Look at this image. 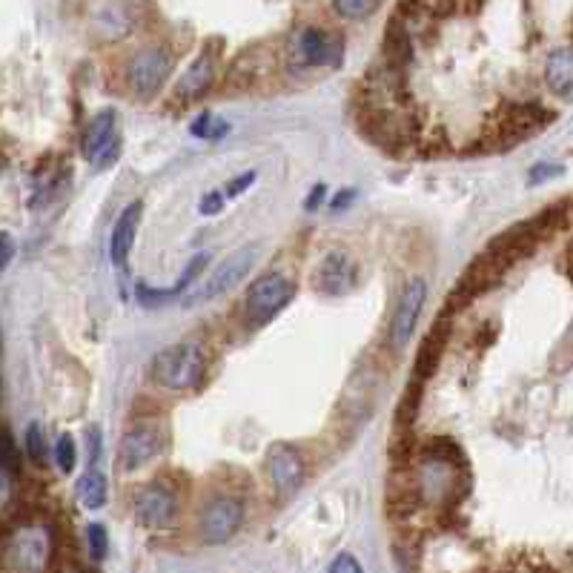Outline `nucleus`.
<instances>
[{"label": "nucleus", "instance_id": "1", "mask_svg": "<svg viewBox=\"0 0 573 573\" xmlns=\"http://www.w3.org/2000/svg\"><path fill=\"white\" fill-rule=\"evenodd\" d=\"M344 61L341 37L324 26H296L284 44V64L298 78H313V75L333 72Z\"/></svg>", "mask_w": 573, "mask_h": 573}, {"label": "nucleus", "instance_id": "2", "mask_svg": "<svg viewBox=\"0 0 573 573\" xmlns=\"http://www.w3.org/2000/svg\"><path fill=\"white\" fill-rule=\"evenodd\" d=\"M209 353L201 341H184L172 344V347L161 350L152 358V381L169 393H186L201 387L204 373H206Z\"/></svg>", "mask_w": 573, "mask_h": 573}, {"label": "nucleus", "instance_id": "3", "mask_svg": "<svg viewBox=\"0 0 573 573\" xmlns=\"http://www.w3.org/2000/svg\"><path fill=\"white\" fill-rule=\"evenodd\" d=\"M55 539L46 522H17L6 528L4 565L9 573H46Z\"/></svg>", "mask_w": 573, "mask_h": 573}, {"label": "nucleus", "instance_id": "4", "mask_svg": "<svg viewBox=\"0 0 573 573\" xmlns=\"http://www.w3.org/2000/svg\"><path fill=\"white\" fill-rule=\"evenodd\" d=\"M172 75V55L166 46H144L124 64V86L132 98L152 101Z\"/></svg>", "mask_w": 573, "mask_h": 573}, {"label": "nucleus", "instance_id": "5", "mask_svg": "<svg viewBox=\"0 0 573 573\" xmlns=\"http://www.w3.org/2000/svg\"><path fill=\"white\" fill-rule=\"evenodd\" d=\"M296 296V284L284 273H264L258 276L244 296V318L250 327L270 324Z\"/></svg>", "mask_w": 573, "mask_h": 573}, {"label": "nucleus", "instance_id": "6", "mask_svg": "<svg viewBox=\"0 0 573 573\" xmlns=\"http://www.w3.org/2000/svg\"><path fill=\"white\" fill-rule=\"evenodd\" d=\"M244 502L233 493H216L204 502L196 519V530L204 545H224L244 525Z\"/></svg>", "mask_w": 573, "mask_h": 573}, {"label": "nucleus", "instance_id": "7", "mask_svg": "<svg viewBox=\"0 0 573 573\" xmlns=\"http://www.w3.org/2000/svg\"><path fill=\"white\" fill-rule=\"evenodd\" d=\"M553 121V112L537 104H505L499 112H493L488 138H496V146H513L522 138H530V132L542 129ZM493 146V149H496Z\"/></svg>", "mask_w": 573, "mask_h": 573}, {"label": "nucleus", "instance_id": "8", "mask_svg": "<svg viewBox=\"0 0 573 573\" xmlns=\"http://www.w3.org/2000/svg\"><path fill=\"white\" fill-rule=\"evenodd\" d=\"M164 450V430L158 422H136L129 425L118 445V467L124 473H136L156 462V456Z\"/></svg>", "mask_w": 573, "mask_h": 573}, {"label": "nucleus", "instance_id": "9", "mask_svg": "<svg viewBox=\"0 0 573 573\" xmlns=\"http://www.w3.org/2000/svg\"><path fill=\"white\" fill-rule=\"evenodd\" d=\"M307 467H304V456L286 442H276L266 447L264 456V479L278 496H293L301 485Z\"/></svg>", "mask_w": 573, "mask_h": 573}, {"label": "nucleus", "instance_id": "10", "mask_svg": "<svg viewBox=\"0 0 573 573\" xmlns=\"http://www.w3.org/2000/svg\"><path fill=\"white\" fill-rule=\"evenodd\" d=\"M425 301H427V281L413 276L405 284V290H401L398 304L393 310V318H390V347L396 353H401L410 344L413 330L418 324V316H422V310H425Z\"/></svg>", "mask_w": 573, "mask_h": 573}, {"label": "nucleus", "instance_id": "11", "mask_svg": "<svg viewBox=\"0 0 573 573\" xmlns=\"http://www.w3.org/2000/svg\"><path fill=\"white\" fill-rule=\"evenodd\" d=\"M258 261V246L246 244L241 250H236L233 256H226L213 273H209L206 284L198 290V301H216L226 293H233L236 286L250 276V270Z\"/></svg>", "mask_w": 573, "mask_h": 573}, {"label": "nucleus", "instance_id": "12", "mask_svg": "<svg viewBox=\"0 0 573 573\" xmlns=\"http://www.w3.org/2000/svg\"><path fill=\"white\" fill-rule=\"evenodd\" d=\"M132 513L144 528H166L178 516V493L164 482H149L132 499Z\"/></svg>", "mask_w": 573, "mask_h": 573}, {"label": "nucleus", "instance_id": "13", "mask_svg": "<svg viewBox=\"0 0 573 573\" xmlns=\"http://www.w3.org/2000/svg\"><path fill=\"white\" fill-rule=\"evenodd\" d=\"M118 118H115L112 109H101L95 118L86 124L84 138H81V152L84 158L98 164V166H109L118 158Z\"/></svg>", "mask_w": 573, "mask_h": 573}, {"label": "nucleus", "instance_id": "14", "mask_svg": "<svg viewBox=\"0 0 573 573\" xmlns=\"http://www.w3.org/2000/svg\"><path fill=\"white\" fill-rule=\"evenodd\" d=\"M216 78H218V57L213 52H201L196 61L184 69L172 95H176V101H181V104H196L198 98H204V95L213 89Z\"/></svg>", "mask_w": 573, "mask_h": 573}, {"label": "nucleus", "instance_id": "15", "mask_svg": "<svg viewBox=\"0 0 573 573\" xmlns=\"http://www.w3.org/2000/svg\"><path fill=\"white\" fill-rule=\"evenodd\" d=\"M453 310H442L438 318L433 321V327L427 330L422 347L416 353V381H425L427 376L436 373L438 361H442L445 350H447V341H450V330H453Z\"/></svg>", "mask_w": 573, "mask_h": 573}, {"label": "nucleus", "instance_id": "16", "mask_svg": "<svg viewBox=\"0 0 573 573\" xmlns=\"http://www.w3.org/2000/svg\"><path fill=\"white\" fill-rule=\"evenodd\" d=\"M141 216H144V204L132 201V204L124 206V213L118 216V221H115L112 236H109V258H112L115 266H126L132 246H136Z\"/></svg>", "mask_w": 573, "mask_h": 573}, {"label": "nucleus", "instance_id": "17", "mask_svg": "<svg viewBox=\"0 0 573 573\" xmlns=\"http://www.w3.org/2000/svg\"><path fill=\"white\" fill-rule=\"evenodd\" d=\"M356 284V266L344 253H333L321 261L316 273V286L327 296H341Z\"/></svg>", "mask_w": 573, "mask_h": 573}, {"label": "nucleus", "instance_id": "18", "mask_svg": "<svg viewBox=\"0 0 573 573\" xmlns=\"http://www.w3.org/2000/svg\"><path fill=\"white\" fill-rule=\"evenodd\" d=\"M206 264H209V253H198L193 261L186 264V270H184V278L178 284H172L169 290H149L146 284H138V298L144 304H164V301H172L176 296L186 293L189 290V284H193L204 270H206Z\"/></svg>", "mask_w": 573, "mask_h": 573}, {"label": "nucleus", "instance_id": "19", "mask_svg": "<svg viewBox=\"0 0 573 573\" xmlns=\"http://www.w3.org/2000/svg\"><path fill=\"white\" fill-rule=\"evenodd\" d=\"M545 81H548L550 92H557V95L573 92V46H559L548 55Z\"/></svg>", "mask_w": 573, "mask_h": 573}, {"label": "nucleus", "instance_id": "20", "mask_svg": "<svg viewBox=\"0 0 573 573\" xmlns=\"http://www.w3.org/2000/svg\"><path fill=\"white\" fill-rule=\"evenodd\" d=\"M385 55L387 64L396 69H405L407 61L413 57V46H410V29L401 17H393L387 32H385Z\"/></svg>", "mask_w": 573, "mask_h": 573}, {"label": "nucleus", "instance_id": "21", "mask_svg": "<svg viewBox=\"0 0 573 573\" xmlns=\"http://www.w3.org/2000/svg\"><path fill=\"white\" fill-rule=\"evenodd\" d=\"M106 496H109L106 476L98 467H89L84 473V479L78 482V499H81V505L89 508V510H98V508L106 505Z\"/></svg>", "mask_w": 573, "mask_h": 573}, {"label": "nucleus", "instance_id": "22", "mask_svg": "<svg viewBox=\"0 0 573 573\" xmlns=\"http://www.w3.org/2000/svg\"><path fill=\"white\" fill-rule=\"evenodd\" d=\"M0 467H4V496H9V485L15 479H21V450L15 447L9 427H4V456H0Z\"/></svg>", "mask_w": 573, "mask_h": 573}, {"label": "nucleus", "instance_id": "23", "mask_svg": "<svg viewBox=\"0 0 573 573\" xmlns=\"http://www.w3.org/2000/svg\"><path fill=\"white\" fill-rule=\"evenodd\" d=\"M418 401H422V381H413L398 401V413H396V425L398 427H410L413 418L418 413Z\"/></svg>", "mask_w": 573, "mask_h": 573}, {"label": "nucleus", "instance_id": "24", "mask_svg": "<svg viewBox=\"0 0 573 573\" xmlns=\"http://www.w3.org/2000/svg\"><path fill=\"white\" fill-rule=\"evenodd\" d=\"M333 12L338 17H347V21H365V17L376 15L378 12V4H373V0H338V4H333Z\"/></svg>", "mask_w": 573, "mask_h": 573}, {"label": "nucleus", "instance_id": "25", "mask_svg": "<svg viewBox=\"0 0 573 573\" xmlns=\"http://www.w3.org/2000/svg\"><path fill=\"white\" fill-rule=\"evenodd\" d=\"M55 462H57V470L61 473L75 470V462H78V447H75V438L69 433H64L55 442Z\"/></svg>", "mask_w": 573, "mask_h": 573}, {"label": "nucleus", "instance_id": "26", "mask_svg": "<svg viewBox=\"0 0 573 573\" xmlns=\"http://www.w3.org/2000/svg\"><path fill=\"white\" fill-rule=\"evenodd\" d=\"M26 453H29V458L32 462L41 467L44 462H46V433H44V427L37 425V422H32L29 427H26Z\"/></svg>", "mask_w": 573, "mask_h": 573}, {"label": "nucleus", "instance_id": "27", "mask_svg": "<svg viewBox=\"0 0 573 573\" xmlns=\"http://www.w3.org/2000/svg\"><path fill=\"white\" fill-rule=\"evenodd\" d=\"M86 545L95 562H104L106 559V550H109V537H106V528L101 522H92L86 528Z\"/></svg>", "mask_w": 573, "mask_h": 573}, {"label": "nucleus", "instance_id": "28", "mask_svg": "<svg viewBox=\"0 0 573 573\" xmlns=\"http://www.w3.org/2000/svg\"><path fill=\"white\" fill-rule=\"evenodd\" d=\"M189 129H193V136H196V138H213V141H216V138H221L224 132L229 129V124H226V121H216L213 115L204 112V115H198L196 124L189 126Z\"/></svg>", "mask_w": 573, "mask_h": 573}, {"label": "nucleus", "instance_id": "29", "mask_svg": "<svg viewBox=\"0 0 573 573\" xmlns=\"http://www.w3.org/2000/svg\"><path fill=\"white\" fill-rule=\"evenodd\" d=\"M327 573H365V568L358 565V559L353 553H338V557L330 562Z\"/></svg>", "mask_w": 573, "mask_h": 573}, {"label": "nucleus", "instance_id": "30", "mask_svg": "<svg viewBox=\"0 0 573 573\" xmlns=\"http://www.w3.org/2000/svg\"><path fill=\"white\" fill-rule=\"evenodd\" d=\"M565 172V166L562 164H537L530 169V181L533 184H542V181H548V178H559Z\"/></svg>", "mask_w": 573, "mask_h": 573}, {"label": "nucleus", "instance_id": "31", "mask_svg": "<svg viewBox=\"0 0 573 573\" xmlns=\"http://www.w3.org/2000/svg\"><path fill=\"white\" fill-rule=\"evenodd\" d=\"M224 201H226V196L224 193H209V196H204L201 198V216H216V213H221L224 209Z\"/></svg>", "mask_w": 573, "mask_h": 573}, {"label": "nucleus", "instance_id": "32", "mask_svg": "<svg viewBox=\"0 0 573 573\" xmlns=\"http://www.w3.org/2000/svg\"><path fill=\"white\" fill-rule=\"evenodd\" d=\"M253 181H256V172H244V176H238L233 184H226V189H224V196L226 198H236V196H241L246 186H253Z\"/></svg>", "mask_w": 573, "mask_h": 573}, {"label": "nucleus", "instance_id": "33", "mask_svg": "<svg viewBox=\"0 0 573 573\" xmlns=\"http://www.w3.org/2000/svg\"><path fill=\"white\" fill-rule=\"evenodd\" d=\"M12 256H15V241L4 229V233H0V264H4V270L12 264Z\"/></svg>", "mask_w": 573, "mask_h": 573}, {"label": "nucleus", "instance_id": "34", "mask_svg": "<svg viewBox=\"0 0 573 573\" xmlns=\"http://www.w3.org/2000/svg\"><path fill=\"white\" fill-rule=\"evenodd\" d=\"M324 196H327V186H324V184H318V186L310 189L307 201H304V206H307V213H313V209H318V206L324 204Z\"/></svg>", "mask_w": 573, "mask_h": 573}, {"label": "nucleus", "instance_id": "35", "mask_svg": "<svg viewBox=\"0 0 573 573\" xmlns=\"http://www.w3.org/2000/svg\"><path fill=\"white\" fill-rule=\"evenodd\" d=\"M350 198H356V193H353V189H347V193H338V196L333 198V209L347 206V201H350Z\"/></svg>", "mask_w": 573, "mask_h": 573}, {"label": "nucleus", "instance_id": "36", "mask_svg": "<svg viewBox=\"0 0 573 573\" xmlns=\"http://www.w3.org/2000/svg\"><path fill=\"white\" fill-rule=\"evenodd\" d=\"M61 573H84V570H81V568H64Z\"/></svg>", "mask_w": 573, "mask_h": 573}]
</instances>
